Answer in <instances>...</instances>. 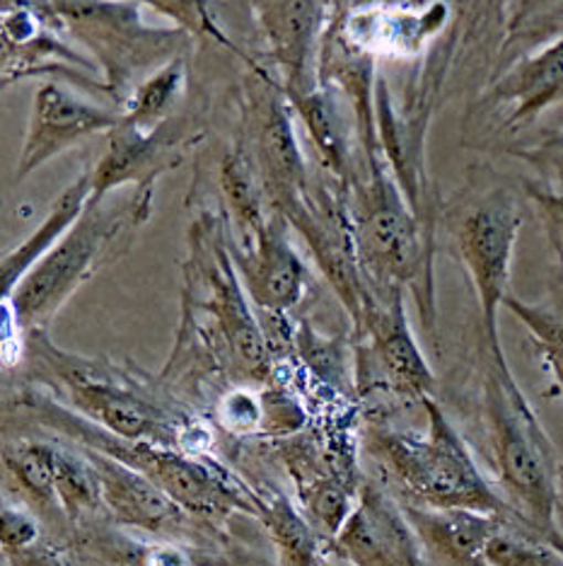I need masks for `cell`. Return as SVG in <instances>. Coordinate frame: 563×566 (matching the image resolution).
<instances>
[{"label": "cell", "instance_id": "cell-1", "mask_svg": "<svg viewBox=\"0 0 563 566\" xmlns=\"http://www.w3.org/2000/svg\"><path fill=\"white\" fill-rule=\"evenodd\" d=\"M276 364L257 311L230 252L227 223L206 216L191 226L184 266V317L162 385L225 380L227 388H264Z\"/></svg>", "mask_w": 563, "mask_h": 566}, {"label": "cell", "instance_id": "cell-2", "mask_svg": "<svg viewBox=\"0 0 563 566\" xmlns=\"http://www.w3.org/2000/svg\"><path fill=\"white\" fill-rule=\"evenodd\" d=\"M3 409L6 436L12 431L22 436L36 429L44 439L68 441L105 453L158 484L187 513L215 531L233 535L227 527H233L235 516L257 521L254 484L213 455H191L170 446L121 439L24 380L6 385Z\"/></svg>", "mask_w": 563, "mask_h": 566}, {"label": "cell", "instance_id": "cell-3", "mask_svg": "<svg viewBox=\"0 0 563 566\" xmlns=\"http://www.w3.org/2000/svg\"><path fill=\"white\" fill-rule=\"evenodd\" d=\"M18 380L54 395L97 427L129 441L179 448L191 455H211V427L170 392L162 380L114 366L105 358H85L51 344L46 329L24 337Z\"/></svg>", "mask_w": 563, "mask_h": 566}, {"label": "cell", "instance_id": "cell-4", "mask_svg": "<svg viewBox=\"0 0 563 566\" xmlns=\"http://www.w3.org/2000/svg\"><path fill=\"white\" fill-rule=\"evenodd\" d=\"M426 431L400 429L390 417H365L363 458L378 470L375 480L404 504L428 509H467L520 521L513 506L479 470L463 433L435 397L424 400Z\"/></svg>", "mask_w": 563, "mask_h": 566}, {"label": "cell", "instance_id": "cell-5", "mask_svg": "<svg viewBox=\"0 0 563 566\" xmlns=\"http://www.w3.org/2000/svg\"><path fill=\"white\" fill-rule=\"evenodd\" d=\"M479 407L501 494L524 525L563 552L556 448L510 370L506 352L484 344Z\"/></svg>", "mask_w": 563, "mask_h": 566}, {"label": "cell", "instance_id": "cell-6", "mask_svg": "<svg viewBox=\"0 0 563 566\" xmlns=\"http://www.w3.org/2000/svg\"><path fill=\"white\" fill-rule=\"evenodd\" d=\"M152 213V195L131 191L117 201L89 199L87 209L56 248L32 266L18 289L3 298V364L18 368L24 356V337L46 329L71 295L99 269L117 260L129 235Z\"/></svg>", "mask_w": 563, "mask_h": 566}, {"label": "cell", "instance_id": "cell-7", "mask_svg": "<svg viewBox=\"0 0 563 566\" xmlns=\"http://www.w3.org/2000/svg\"><path fill=\"white\" fill-rule=\"evenodd\" d=\"M349 209L358 262L370 291H412L428 332L435 334L433 223L414 211L380 156L365 160L363 177L355 175Z\"/></svg>", "mask_w": 563, "mask_h": 566}, {"label": "cell", "instance_id": "cell-8", "mask_svg": "<svg viewBox=\"0 0 563 566\" xmlns=\"http://www.w3.org/2000/svg\"><path fill=\"white\" fill-rule=\"evenodd\" d=\"M51 15L95 56L117 107H124L140 73L158 71L189 49L184 30L146 24L136 0H51Z\"/></svg>", "mask_w": 563, "mask_h": 566}, {"label": "cell", "instance_id": "cell-9", "mask_svg": "<svg viewBox=\"0 0 563 566\" xmlns=\"http://www.w3.org/2000/svg\"><path fill=\"white\" fill-rule=\"evenodd\" d=\"M355 334V392L365 400L424 405L435 373L408 325L404 293L370 291Z\"/></svg>", "mask_w": 563, "mask_h": 566}, {"label": "cell", "instance_id": "cell-10", "mask_svg": "<svg viewBox=\"0 0 563 566\" xmlns=\"http://www.w3.org/2000/svg\"><path fill=\"white\" fill-rule=\"evenodd\" d=\"M520 228V203L506 189H493L467 206L453 226L455 252L477 295L481 344L489 349H503L498 311L510 293V266H513Z\"/></svg>", "mask_w": 563, "mask_h": 566}, {"label": "cell", "instance_id": "cell-11", "mask_svg": "<svg viewBox=\"0 0 563 566\" xmlns=\"http://www.w3.org/2000/svg\"><path fill=\"white\" fill-rule=\"evenodd\" d=\"M252 109V140L257 167L264 179L268 206L274 213H284L293 201H298L307 187V163L293 124V102L286 87L274 83L264 71H257L249 87Z\"/></svg>", "mask_w": 563, "mask_h": 566}, {"label": "cell", "instance_id": "cell-12", "mask_svg": "<svg viewBox=\"0 0 563 566\" xmlns=\"http://www.w3.org/2000/svg\"><path fill=\"white\" fill-rule=\"evenodd\" d=\"M329 552L351 566H433L402 501L370 474Z\"/></svg>", "mask_w": 563, "mask_h": 566}, {"label": "cell", "instance_id": "cell-13", "mask_svg": "<svg viewBox=\"0 0 563 566\" xmlns=\"http://www.w3.org/2000/svg\"><path fill=\"white\" fill-rule=\"evenodd\" d=\"M119 122L121 109L99 107L56 81L42 83L32 99L30 124L15 167V185L83 144L85 138L114 132Z\"/></svg>", "mask_w": 563, "mask_h": 566}, {"label": "cell", "instance_id": "cell-14", "mask_svg": "<svg viewBox=\"0 0 563 566\" xmlns=\"http://www.w3.org/2000/svg\"><path fill=\"white\" fill-rule=\"evenodd\" d=\"M107 138V150L89 170L93 201L107 199L124 187L152 195L158 179L184 160L189 132L174 117L156 132H140L121 119Z\"/></svg>", "mask_w": 563, "mask_h": 566}, {"label": "cell", "instance_id": "cell-15", "mask_svg": "<svg viewBox=\"0 0 563 566\" xmlns=\"http://www.w3.org/2000/svg\"><path fill=\"white\" fill-rule=\"evenodd\" d=\"M288 228L286 218L272 213L249 244H235L227 235L242 286L259 313L288 315L302 305L310 289V272L293 248Z\"/></svg>", "mask_w": 563, "mask_h": 566}, {"label": "cell", "instance_id": "cell-16", "mask_svg": "<svg viewBox=\"0 0 563 566\" xmlns=\"http://www.w3.org/2000/svg\"><path fill=\"white\" fill-rule=\"evenodd\" d=\"M81 566H252L221 549L140 535L102 518L66 539Z\"/></svg>", "mask_w": 563, "mask_h": 566}, {"label": "cell", "instance_id": "cell-17", "mask_svg": "<svg viewBox=\"0 0 563 566\" xmlns=\"http://www.w3.org/2000/svg\"><path fill=\"white\" fill-rule=\"evenodd\" d=\"M334 20L349 44L368 56L416 59L445 30L450 6L445 0L416 6L361 3Z\"/></svg>", "mask_w": 563, "mask_h": 566}, {"label": "cell", "instance_id": "cell-18", "mask_svg": "<svg viewBox=\"0 0 563 566\" xmlns=\"http://www.w3.org/2000/svg\"><path fill=\"white\" fill-rule=\"evenodd\" d=\"M59 443L44 436H6L3 443V486L15 504L30 509L44 523L49 535L61 543L71 537V525L63 516L56 494Z\"/></svg>", "mask_w": 563, "mask_h": 566}, {"label": "cell", "instance_id": "cell-19", "mask_svg": "<svg viewBox=\"0 0 563 566\" xmlns=\"http://www.w3.org/2000/svg\"><path fill=\"white\" fill-rule=\"evenodd\" d=\"M402 509L433 566H491L486 547L508 523L501 516L467 509H428L404 501Z\"/></svg>", "mask_w": 563, "mask_h": 566}, {"label": "cell", "instance_id": "cell-20", "mask_svg": "<svg viewBox=\"0 0 563 566\" xmlns=\"http://www.w3.org/2000/svg\"><path fill=\"white\" fill-rule=\"evenodd\" d=\"M259 20L268 46L286 73V93L312 85L310 63L315 46L322 42L325 0H259Z\"/></svg>", "mask_w": 563, "mask_h": 566}, {"label": "cell", "instance_id": "cell-21", "mask_svg": "<svg viewBox=\"0 0 563 566\" xmlns=\"http://www.w3.org/2000/svg\"><path fill=\"white\" fill-rule=\"evenodd\" d=\"M493 99L510 107L506 124L524 126L563 102V40L520 56L493 85Z\"/></svg>", "mask_w": 563, "mask_h": 566}, {"label": "cell", "instance_id": "cell-22", "mask_svg": "<svg viewBox=\"0 0 563 566\" xmlns=\"http://www.w3.org/2000/svg\"><path fill=\"white\" fill-rule=\"evenodd\" d=\"M89 197H93V179H89V172H83L51 203L49 213L36 226L34 233L24 238L15 250L3 254V264H0V291H3V298H8L18 289V283L32 272V266L54 250L56 242L75 226V221L87 209Z\"/></svg>", "mask_w": 563, "mask_h": 566}, {"label": "cell", "instance_id": "cell-23", "mask_svg": "<svg viewBox=\"0 0 563 566\" xmlns=\"http://www.w3.org/2000/svg\"><path fill=\"white\" fill-rule=\"evenodd\" d=\"M257 523L264 527L278 566H317L329 555V545L317 535L298 504L278 489L254 484Z\"/></svg>", "mask_w": 563, "mask_h": 566}, {"label": "cell", "instance_id": "cell-24", "mask_svg": "<svg viewBox=\"0 0 563 566\" xmlns=\"http://www.w3.org/2000/svg\"><path fill=\"white\" fill-rule=\"evenodd\" d=\"M298 117L302 119L307 136H310L315 150L319 153L325 170L329 177L337 179V185L349 191L353 185V160L349 148V134H347V119L337 105V97L329 93L325 85H307L288 93Z\"/></svg>", "mask_w": 563, "mask_h": 566}, {"label": "cell", "instance_id": "cell-25", "mask_svg": "<svg viewBox=\"0 0 563 566\" xmlns=\"http://www.w3.org/2000/svg\"><path fill=\"white\" fill-rule=\"evenodd\" d=\"M56 453V494L63 516L71 525V535L81 527L107 518L102 482L93 458L85 448L59 441Z\"/></svg>", "mask_w": 563, "mask_h": 566}, {"label": "cell", "instance_id": "cell-26", "mask_svg": "<svg viewBox=\"0 0 563 566\" xmlns=\"http://www.w3.org/2000/svg\"><path fill=\"white\" fill-rule=\"evenodd\" d=\"M187 90V56H179L162 69L148 73L121 107V119L140 132H156L170 122Z\"/></svg>", "mask_w": 563, "mask_h": 566}, {"label": "cell", "instance_id": "cell-27", "mask_svg": "<svg viewBox=\"0 0 563 566\" xmlns=\"http://www.w3.org/2000/svg\"><path fill=\"white\" fill-rule=\"evenodd\" d=\"M486 557L491 566H563V552L522 521H508L498 531Z\"/></svg>", "mask_w": 563, "mask_h": 566}, {"label": "cell", "instance_id": "cell-28", "mask_svg": "<svg viewBox=\"0 0 563 566\" xmlns=\"http://www.w3.org/2000/svg\"><path fill=\"white\" fill-rule=\"evenodd\" d=\"M503 307L513 313L524 327H528L530 337L534 339L537 349H540L549 373H552L559 392L563 395V313L552 311V307H544V305L524 303L510 293Z\"/></svg>", "mask_w": 563, "mask_h": 566}, {"label": "cell", "instance_id": "cell-29", "mask_svg": "<svg viewBox=\"0 0 563 566\" xmlns=\"http://www.w3.org/2000/svg\"><path fill=\"white\" fill-rule=\"evenodd\" d=\"M563 40V0H528L510 24V44L540 49Z\"/></svg>", "mask_w": 563, "mask_h": 566}, {"label": "cell", "instance_id": "cell-30", "mask_svg": "<svg viewBox=\"0 0 563 566\" xmlns=\"http://www.w3.org/2000/svg\"><path fill=\"white\" fill-rule=\"evenodd\" d=\"M136 3L148 6L162 18H170L174 28L184 30L191 36H211L217 44L230 46V40L217 28L211 0H136Z\"/></svg>", "mask_w": 563, "mask_h": 566}, {"label": "cell", "instance_id": "cell-31", "mask_svg": "<svg viewBox=\"0 0 563 566\" xmlns=\"http://www.w3.org/2000/svg\"><path fill=\"white\" fill-rule=\"evenodd\" d=\"M520 158L528 160L544 179V189L534 191V197L563 209V134L542 140L534 148L520 150Z\"/></svg>", "mask_w": 563, "mask_h": 566}, {"label": "cell", "instance_id": "cell-32", "mask_svg": "<svg viewBox=\"0 0 563 566\" xmlns=\"http://www.w3.org/2000/svg\"><path fill=\"white\" fill-rule=\"evenodd\" d=\"M3 559L6 566H81L68 545L49 533L24 547L3 549Z\"/></svg>", "mask_w": 563, "mask_h": 566}, {"label": "cell", "instance_id": "cell-33", "mask_svg": "<svg viewBox=\"0 0 563 566\" xmlns=\"http://www.w3.org/2000/svg\"><path fill=\"white\" fill-rule=\"evenodd\" d=\"M559 525H561V531H563V462H561V468H559Z\"/></svg>", "mask_w": 563, "mask_h": 566}, {"label": "cell", "instance_id": "cell-34", "mask_svg": "<svg viewBox=\"0 0 563 566\" xmlns=\"http://www.w3.org/2000/svg\"><path fill=\"white\" fill-rule=\"evenodd\" d=\"M317 566H351L349 562H343V559H339V557H334V555H331V552H329V555H325L322 559H319V564Z\"/></svg>", "mask_w": 563, "mask_h": 566}]
</instances>
